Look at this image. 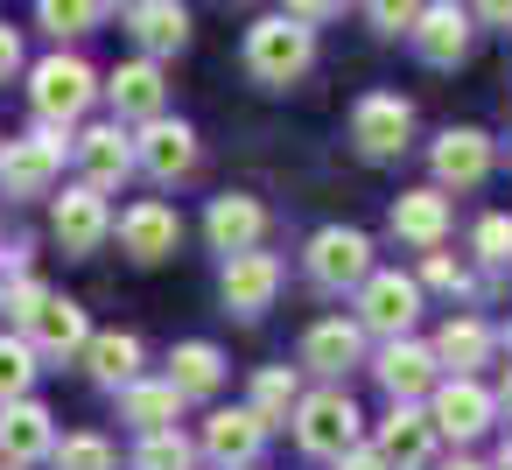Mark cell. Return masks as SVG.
I'll return each mask as SVG.
<instances>
[{"mask_svg":"<svg viewBox=\"0 0 512 470\" xmlns=\"http://www.w3.org/2000/svg\"><path fill=\"white\" fill-rule=\"evenodd\" d=\"M316 64V29L295 22V15H267L246 29V71L260 85H295L302 71Z\"/></svg>","mask_w":512,"mask_h":470,"instance_id":"cell-1","label":"cell"},{"mask_svg":"<svg viewBox=\"0 0 512 470\" xmlns=\"http://www.w3.org/2000/svg\"><path fill=\"white\" fill-rule=\"evenodd\" d=\"M29 99H36V113H43V127H71L92 99H99V78H92V64L85 57H43L36 71H29Z\"/></svg>","mask_w":512,"mask_h":470,"instance_id":"cell-2","label":"cell"},{"mask_svg":"<svg viewBox=\"0 0 512 470\" xmlns=\"http://www.w3.org/2000/svg\"><path fill=\"white\" fill-rule=\"evenodd\" d=\"M64 127H36L22 141L0 148V190L8 197H50V183L64 176Z\"/></svg>","mask_w":512,"mask_h":470,"instance_id":"cell-3","label":"cell"},{"mask_svg":"<svg viewBox=\"0 0 512 470\" xmlns=\"http://www.w3.org/2000/svg\"><path fill=\"white\" fill-rule=\"evenodd\" d=\"M351 141H358L365 162H393V155L414 141V106H407L400 92H365V99L351 106Z\"/></svg>","mask_w":512,"mask_h":470,"instance_id":"cell-4","label":"cell"},{"mask_svg":"<svg viewBox=\"0 0 512 470\" xmlns=\"http://www.w3.org/2000/svg\"><path fill=\"white\" fill-rule=\"evenodd\" d=\"M295 442H302L309 456H344V449H358V407H351V393L323 386V393L295 400Z\"/></svg>","mask_w":512,"mask_h":470,"instance_id":"cell-5","label":"cell"},{"mask_svg":"<svg viewBox=\"0 0 512 470\" xmlns=\"http://www.w3.org/2000/svg\"><path fill=\"white\" fill-rule=\"evenodd\" d=\"M365 274H372V239H365V232L323 225V232L309 239V281H316V288L344 295V288H358Z\"/></svg>","mask_w":512,"mask_h":470,"instance_id":"cell-6","label":"cell"},{"mask_svg":"<svg viewBox=\"0 0 512 470\" xmlns=\"http://www.w3.org/2000/svg\"><path fill=\"white\" fill-rule=\"evenodd\" d=\"M358 330H379V337H407L414 316H421V281L407 274H365L358 281Z\"/></svg>","mask_w":512,"mask_h":470,"instance_id":"cell-7","label":"cell"},{"mask_svg":"<svg viewBox=\"0 0 512 470\" xmlns=\"http://www.w3.org/2000/svg\"><path fill=\"white\" fill-rule=\"evenodd\" d=\"M379 463L386 470H428V456H435V421H428V407H414V400H393V414L379 421Z\"/></svg>","mask_w":512,"mask_h":470,"instance_id":"cell-8","label":"cell"},{"mask_svg":"<svg viewBox=\"0 0 512 470\" xmlns=\"http://www.w3.org/2000/svg\"><path fill=\"white\" fill-rule=\"evenodd\" d=\"M218 295H225L232 316H260V309H274V295H281V260L260 253V246H253V253H232Z\"/></svg>","mask_w":512,"mask_h":470,"instance_id":"cell-9","label":"cell"},{"mask_svg":"<svg viewBox=\"0 0 512 470\" xmlns=\"http://www.w3.org/2000/svg\"><path fill=\"white\" fill-rule=\"evenodd\" d=\"M134 169H148L155 183H183L197 169V134L183 120H148L134 141Z\"/></svg>","mask_w":512,"mask_h":470,"instance_id":"cell-10","label":"cell"},{"mask_svg":"<svg viewBox=\"0 0 512 470\" xmlns=\"http://www.w3.org/2000/svg\"><path fill=\"white\" fill-rule=\"evenodd\" d=\"M428 169H435V190H477V183L491 176V134H477V127H449V134L435 141Z\"/></svg>","mask_w":512,"mask_h":470,"instance_id":"cell-11","label":"cell"},{"mask_svg":"<svg viewBox=\"0 0 512 470\" xmlns=\"http://www.w3.org/2000/svg\"><path fill=\"white\" fill-rule=\"evenodd\" d=\"M22 330H29V351H36V358H71V351H85V337H92L85 309L64 302V295H43V302L22 316Z\"/></svg>","mask_w":512,"mask_h":470,"instance_id":"cell-12","label":"cell"},{"mask_svg":"<svg viewBox=\"0 0 512 470\" xmlns=\"http://www.w3.org/2000/svg\"><path fill=\"white\" fill-rule=\"evenodd\" d=\"M491 414H498V400L477 386V379H442L435 386V407H428V421H435V435H456V442H470V435H484L491 428Z\"/></svg>","mask_w":512,"mask_h":470,"instance_id":"cell-13","label":"cell"},{"mask_svg":"<svg viewBox=\"0 0 512 470\" xmlns=\"http://www.w3.org/2000/svg\"><path fill=\"white\" fill-rule=\"evenodd\" d=\"M414 50L421 64H463L470 50V8H456V0H421V15H414Z\"/></svg>","mask_w":512,"mask_h":470,"instance_id":"cell-14","label":"cell"},{"mask_svg":"<svg viewBox=\"0 0 512 470\" xmlns=\"http://www.w3.org/2000/svg\"><path fill=\"white\" fill-rule=\"evenodd\" d=\"M106 99H113V120L127 127V120H162V99H169V85H162V64L155 57H134V64H120L113 78H106Z\"/></svg>","mask_w":512,"mask_h":470,"instance_id":"cell-15","label":"cell"},{"mask_svg":"<svg viewBox=\"0 0 512 470\" xmlns=\"http://www.w3.org/2000/svg\"><path fill=\"white\" fill-rule=\"evenodd\" d=\"M120 246L141 260V267H155V260H169L176 246H183V218L169 211V204H155V197H141L127 218H120Z\"/></svg>","mask_w":512,"mask_h":470,"instance_id":"cell-16","label":"cell"},{"mask_svg":"<svg viewBox=\"0 0 512 470\" xmlns=\"http://www.w3.org/2000/svg\"><path fill=\"white\" fill-rule=\"evenodd\" d=\"M57 449V435H50V407H36V400H8L0 407V463H36V456H50Z\"/></svg>","mask_w":512,"mask_h":470,"instance_id":"cell-17","label":"cell"},{"mask_svg":"<svg viewBox=\"0 0 512 470\" xmlns=\"http://www.w3.org/2000/svg\"><path fill=\"white\" fill-rule=\"evenodd\" d=\"M127 36L148 57H176L190 43V8H183V0H134V8H127Z\"/></svg>","mask_w":512,"mask_h":470,"instance_id":"cell-18","label":"cell"},{"mask_svg":"<svg viewBox=\"0 0 512 470\" xmlns=\"http://www.w3.org/2000/svg\"><path fill=\"white\" fill-rule=\"evenodd\" d=\"M106 232H113L106 190L78 183V190H64V197H57V239H64V253H92V246H99Z\"/></svg>","mask_w":512,"mask_h":470,"instance_id":"cell-19","label":"cell"},{"mask_svg":"<svg viewBox=\"0 0 512 470\" xmlns=\"http://www.w3.org/2000/svg\"><path fill=\"white\" fill-rule=\"evenodd\" d=\"M71 148H78V162H85V183H92V190H113V183H127V176H134V141L120 134V120H113V127H85Z\"/></svg>","mask_w":512,"mask_h":470,"instance_id":"cell-20","label":"cell"},{"mask_svg":"<svg viewBox=\"0 0 512 470\" xmlns=\"http://www.w3.org/2000/svg\"><path fill=\"white\" fill-rule=\"evenodd\" d=\"M260 442H267V421H260L253 407H218V414L204 421V449H211L225 470H232V463L246 470V463L260 456Z\"/></svg>","mask_w":512,"mask_h":470,"instance_id":"cell-21","label":"cell"},{"mask_svg":"<svg viewBox=\"0 0 512 470\" xmlns=\"http://www.w3.org/2000/svg\"><path fill=\"white\" fill-rule=\"evenodd\" d=\"M204 232H211V246H218L225 260H232V253H253L260 232H267V204H260V197H218L211 218H204Z\"/></svg>","mask_w":512,"mask_h":470,"instance_id":"cell-22","label":"cell"},{"mask_svg":"<svg viewBox=\"0 0 512 470\" xmlns=\"http://www.w3.org/2000/svg\"><path fill=\"white\" fill-rule=\"evenodd\" d=\"M393 232H400L407 246L435 253V246L449 239V197H442V190H407V197L393 204Z\"/></svg>","mask_w":512,"mask_h":470,"instance_id":"cell-23","label":"cell"},{"mask_svg":"<svg viewBox=\"0 0 512 470\" xmlns=\"http://www.w3.org/2000/svg\"><path fill=\"white\" fill-rule=\"evenodd\" d=\"M379 386L393 393V400H414V393H428L435 386V351L428 344H407V337H393L386 351H379Z\"/></svg>","mask_w":512,"mask_h":470,"instance_id":"cell-24","label":"cell"},{"mask_svg":"<svg viewBox=\"0 0 512 470\" xmlns=\"http://www.w3.org/2000/svg\"><path fill=\"white\" fill-rule=\"evenodd\" d=\"M85 358H92V379L113 386V393L141 379V337H134V330H99V337H85Z\"/></svg>","mask_w":512,"mask_h":470,"instance_id":"cell-25","label":"cell"},{"mask_svg":"<svg viewBox=\"0 0 512 470\" xmlns=\"http://www.w3.org/2000/svg\"><path fill=\"white\" fill-rule=\"evenodd\" d=\"M120 414H127L141 435H155V428H176L183 393H176L169 379H134V386H120Z\"/></svg>","mask_w":512,"mask_h":470,"instance_id":"cell-26","label":"cell"},{"mask_svg":"<svg viewBox=\"0 0 512 470\" xmlns=\"http://www.w3.org/2000/svg\"><path fill=\"white\" fill-rule=\"evenodd\" d=\"M358 351H365V330L344 316H330L302 337V365H316V372H344V365H358Z\"/></svg>","mask_w":512,"mask_h":470,"instance_id":"cell-27","label":"cell"},{"mask_svg":"<svg viewBox=\"0 0 512 470\" xmlns=\"http://www.w3.org/2000/svg\"><path fill=\"white\" fill-rule=\"evenodd\" d=\"M428 351H435V365H456V372L470 379V372L484 365V351H491V330H484L477 316H449V323L435 330V344H428Z\"/></svg>","mask_w":512,"mask_h":470,"instance_id":"cell-28","label":"cell"},{"mask_svg":"<svg viewBox=\"0 0 512 470\" xmlns=\"http://www.w3.org/2000/svg\"><path fill=\"white\" fill-rule=\"evenodd\" d=\"M218 379H225V358H218V344H176V358H169V386H176L183 400H204V393H218Z\"/></svg>","mask_w":512,"mask_h":470,"instance_id":"cell-29","label":"cell"},{"mask_svg":"<svg viewBox=\"0 0 512 470\" xmlns=\"http://www.w3.org/2000/svg\"><path fill=\"white\" fill-rule=\"evenodd\" d=\"M288 407H295V372L288 365H260L253 372V414L274 428V421H288Z\"/></svg>","mask_w":512,"mask_h":470,"instance_id":"cell-30","label":"cell"},{"mask_svg":"<svg viewBox=\"0 0 512 470\" xmlns=\"http://www.w3.org/2000/svg\"><path fill=\"white\" fill-rule=\"evenodd\" d=\"M29 386H36V351H29V337H0V407H8V400H29Z\"/></svg>","mask_w":512,"mask_h":470,"instance_id":"cell-31","label":"cell"},{"mask_svg":"<svg viewBox=\"0 0 512 470\" xmlns=\"http://www.w3.org/2000/svg\"><path fill=\"white\" fill-rule=\"evenodd\" d=\"M36 15H43V29L64 43V36H92V22H99V0H36Z\"/></svg>","mask_w":512,"mask_h":470,"instance_id":"cell-32","label":"cell"},{"mask_svg":"<svg viewBox=\"0 0 512 470\" xmlns=\"http://www.w3.org/2000/svg\"><path fill=\"white\" fill-rule=\"evenodd\" d=\"M190 442L176 435V428H155V435H141V449H134V470H190Z\"/></svg>","mask_w":512,"mask_h":470,"instance_id":"cell-33","label":"cell"},{"mask_svg":"<svg viewBox=\"0 0 512 470\" xmlns=\"http://www.w3.org/2000/svg\"><path fill=\"white\" fill-rule=\"evenodd\" d=\"M50 456H57V470H113V442L106 435H71Z\"/></svg>","mask_w":512,"mask_h":470,"instance_id":"cell-34","label":"cell"},{"mask_svg":"<svg viewBox=\"0 0 512 470\" xmlns=\"http://www.w3.org/2000/svg\"><path fill=\"white\" fill-rule=\"evenodd\" d=\"M365 15H372L379 36H407L414 15H421V0H365Z\"/></svg>","mask_w":512,"mask_h":470,"instance_id":"cell-35","label":"cell"},{"mask_svg":"<svg viewBox=\"0 0 512 470\" xmlns=\"http://www.w3.org/2000/svg\"><path fill=\"white\" fill-rule=\"evenodd\" d=\"M477 260H491V267L512 260V218H505V211H491V218L477 225Z\"/></svg>","mask_w":512,"mask_h":470,"instance_id":"cell-36","label":"cell"},{"mask_svg":"<svg viewBox=\"0 0 512 470\" xmlns=\"http://www.w3.org/2000/svg\"><path fill=\"white\" fill-rule=\"evenodd\" d=\"M421 281H435V288H449V295H463V288H470V274H463L449 253H428V260H421Z\"/></svg>","mask_w":512,"mask_h":470,"instance_id":"cell-37","label":"cell"},{"mask_svg":"<svg viewBox=\"0 0 512 470\" xmlns=\"http://www.w3.org/2000/svg\"><path fill=\"white\" fill-rule=\"evenodd\" d=\"M281 15H295V22H330V15H344V0H281Z\"/></svg>","mask_w":512,"mask_h":470,"instance_id":"cell-38","label":"cell"},{"mask_svg":"<svg viewBox=\"0 0 512 470\" xmlns=\"http://www.w3.org/2000/svg\"><path fill=\"white\" fill-rule=\"evenodd\" d=\"M15 71H22V36H15L8 22H0V85H8Z\"/></svg>","mask_w":512,"mask_h":470,"instance_id":"cell-39","label":"cell"},{"mask_svg":"<svg viewBox=\"0 0 512 470\" xmlns=\"http://www.w3.org/2000/svg\"><path fill=\"white\" fill-rule=\"evenodd\" d=\"M470 8H477L491 29H512V0H470Z\"/></svg>","mask_w":512,"mask_h":470,"instance_id":"cell-40","label":"cell"},{"mask_svg":"<svg viewBox=\"0 0 512 470\" xmlns=\"http://www.w3.org/2000/svg\"><path fill=\"white\" fill-rule=\"evenodd\" d=\"M337 470H386V463H379V449H344Z\"/></svg>","mask_w":512,"mask_h":470,"instance_id":"cell-41","label":"cell"},{"mask_svg":"<svg viewBox=\"0 0 512 470\" xmlns=\"http://www.w3.org/2000/svg\"><path fill=\"white\" fill-rule=\"evenodd\" d=\"M491 470H512V442H505V449H498V463H491Z\"/></svg>","mask_w":512,"mask_h":470,"instance_id":"cell-42","label":"cell"},{"mask_svg":"<svg viewBox=\"0 0 512 470\" xmlns=\"http://www.w3.org/2000/svg\"><path fill=\"white\" fill-rule=\"evenodd\" d=\"M498 407H505V414H512V372H505V393H498Z\"/></svg>","mask_w":512,"mask_h":470,"instance_id":"cell-43","label":"cell"},{"mask_svg":"<svg viewBox=\"0 0 512 470\" xmlns=\"http://www.w3.org/2000/svg\"><path fill=\"white\" fill-rule=\"evenodd\" d=\"M442 470H484V463H470V456H456V463H442Z\"/></svg>","mask_w":512,"mask_h":470,"instance_id":"cell-44","label":"cell"},{"mask_svg":"<svg viewBox=\"0 0 512 470\" xmlns=\"http://www.w3.org/2000/svg\"><path fill=\"white\" fill-rule=\"evenodd\" d=\"M99 8H134V0H99Z\"/></svg>","mask_w":512,"mask_h":470,"instance_id":"cell-45","label":"cell"},{"mask_svg":"<svg viewBox=\"0 0 512 470\" xmlns=\"http://www.w3.org/2000/svg\"><path fill=\"white\" fill-rule=\"evenodd\" d=\"M0 470H15V463H0Z\"/></svg>","mask_w":512,"mask_h":470,"instance_id":"cell-46","label":"cell"},{"mask_svg":"<svg viewBox=\"0 0 512 470\" xmlns=\"http://www.w3.org/2000/svg\"><path fill=\"white\" fill-rule=\"evenodd\" d=\"M505 344H512V330H505Z\"/></svg>","mask_w":512,"mask_h":470,"instance_id":"cell-47","label":"cell"}]
</instances>
